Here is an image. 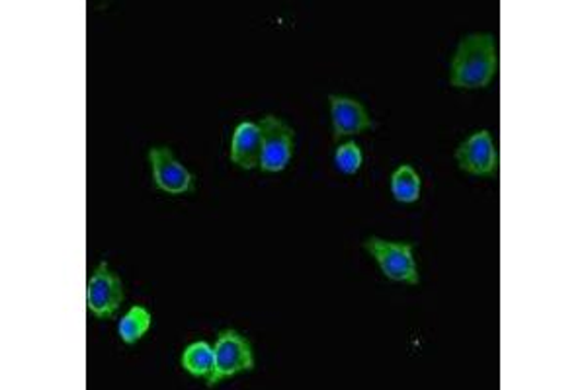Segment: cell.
<instances>
[{
    "label": "cell",
    "instance_id": "obj_1",
    "mask_svg": "<svg viewBox=\"0 0 586 390\" xmlns=\"http://www.w3.org/2000/svg\"><path fill=\"white\" fill-rule=\"evenodd\" d=\"M496 39L491 34H471L459 42L449 67L452 86L461 91L485 88L495 79Z\"/></svg>",
    "mask_w": 586,
    "mask_h": 390
},
{
    "label": "cell",
    "instance_id": "obj_2",
    "mask_svg": "<svg viewBox=\"0 0 586 390\" xmlns=\"http://www.w3.org/2000/svg\"><path fill=\"white\" fill-rule=\"evenodd\" d=\"M215 364L210 377L206 379L208 387H215L221 381L235 377L238 373L255 369V354L247 338L241 336L237 330H221L215 347Z\"/></svg>",
    "mask_w": 586,
    "mask_h": 390
},
{
    "label": "cell",
    "instance_id": "obj_3",
    "mask_svg": "<svg viewBox=\"0 0 586 390\" xmlns=\"http://www.w3.org/2000/svg\"><path fill=\"white\" fill-rule=\"evenodd\" d=\"M364 248L372 258H376L387 280L409 283V285L421 283V275L412 256V250H414L412 243H394V240H384L379 236H370L364 243Z\"/></svg>",
    "mask_w": 586,
    "mask_h": 390
},
{
    "label": "cell",
    "instance_id": "obj_4",
    "mask_svg": "<svg viewBox=\"0 0 586 390\" xmlns=\"http://www.w3.org/2000/svg\"><path fill=\"white\" fill-rule=\"evenodd\" d=\"M262 133V156L260 168L265 173H282L290 164L295 149V131L284 119L266 116L258 123Z\"/></svg>",
    "mask_w": 586,
    "mask_h": 390
},
{
    "label": "cell",
    "instance_id": "obj_5",
    "mask_svg": "<svg viewBox=\"0 0 586 390\" xmlns=\"http://www.w3.org/2000/svg\"><path fill=\"white\" fill-rule=\"evenodd\" d=\"M126 299L124 285L108 262L98 263L86 283V307L96 318H112Z\"/></svg>",
    "mask_w": 586,
    "mask_h": 390
},
{
    "label": "cell",
    "instance_id": "obj_6",
    "mask_svg": "<svg viewBox=\"0 0 586 390\" xmlns=\"http://www.w3.org/2000/svg\"><path fill=\"white\" fill-rule=\"evenodd\" d=\"M149 164L153 170V180L159 190L171 196H180L194 190V176L184 164L176 161L175 153L168 146H153L149 151Z\"/></svg>",
    "mask_w": 586,
    "mask_h": 390
},
{
    "label": "cell",
    "instance_id": "obj_7",
    "mask_svg": "<svg viewBox=\"0 0 586 390\" xmlns=\"http://www.w3.org/2000/svg\"><path fill=\"white\" fill-rule=\"evenodd\" d=\"M456 161L464 173L473 176H495L499 173V155L489 131H477L456 151Z\"/></svg>",
    "mask_w": 586,
    "mask_h": 390
},
{
    "label": "cell",
    "instance_id": "obj_8",
    "mask_svg": "<svg viewBox=\"0 0 586 390\" xmlns=\"http://www.w3.org/2000/svg\"><path fill=\"white\" fill-rule=\"evenodd\" d=\"M330 118H332V139L340 141L344 137L360 135L376 123L367 116L366 108L349 96H329Z\"/></svg>",
    "mask_w": 586,
    "mask_h": 390
},
{
    "label": "cell",
    "instance_id": "obj_9",
    "mask_svg": "<svg viewBox=\"0 0 586 390\" xmlns=\"http://www.w3.org/2000/svg\"><path fill=\"white\" fill-rule=\"evenodd\" d=\"M262 156V133L258 123L243 121L238 123L231 141V163L243 170H253L260 166Z\"/></svg>",
    "mask_w": 586,
    "mask_h": 390
},
{
    "label": "cell",
    "instance_id": "obj_10",
    "mask_svg": "<svg viewBox=\"0 0 586 390\" xmlns=\"http://www.w3.org/2000/svg\"><path fill=\"white\" fill-rule=\"evenodd\" d=\"M215 354L213 347L208 342H194L184 350L180 357V365L186 373H190L196 379H208L213 371Z\"/></svg>",
    "mask_w": 586,
    "mask_h": 390
},
{
    "label": "cell",
    "instance_id": "obj_11",
    "mask_svg": "<svg viewBox=\"0 0 586 390\" xmlns=\"http://www.w3.org/2000/svg\"><path fill=\"white\" fill-rule=\"evenodd\" d=\"M153 324V312L136 305L121 317L118 324V334L124 344H136L141 338L145 336L149 328Z\"/></svg>",
    "mask_w": 586,
    "mask_h": 390
},
{
    "label": "cell",
    "instance_id": "obj_12",
    "mask_svg": "<svg viewBox=\"0 0 586 390\" xmlns=\"http://www.w3.org/2000/svg\"><path fill=\"white\" fill-rule=\"evenodd\" d=\"M421 176L411 164H403L391 176V193L399 203H414L421 198Z\"/></svg>",
    "mask_w": 586,
    "mask_h": 390
},
{
    "label": "cell",
    "instance_id": "obj_13",
    "mask_svg": "<svg viewBox=\"0 0 586 390\" xmlns=\"http://www.w3.org/2000/svg\"><path fill=\"white\" fill-rule=\"evenodd\" d=\"M362 164H364V155H362V149L354 141L337 146L335 166H337L339 173L352 176V174H356L362 168Z\"/></svg>",
    "mask_w": 586,
    "mask_h": 390
}]
</instances>
